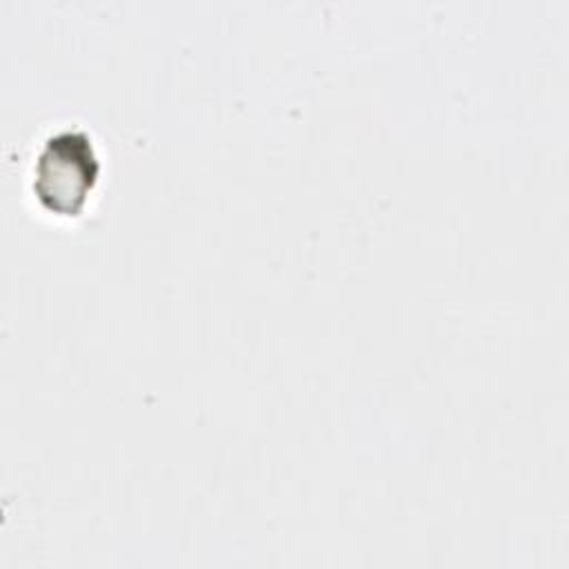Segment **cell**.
<instances>
[{"mask_svg":"<svg viewBox=\"0 0 569 569\" xmlns=\"http://www.w3.org/2000/svg\"><path fill=\"white\" fill-rule=\"evenodd\" d=\"M100 173L96 147L82 129L51 133L36 162L31 189L38 202L58 216H78Z\"/></svg>","mask_w":569,"mask_h":569,"instance_id":"6da1fadb","label":"cell"}]
</instances>
